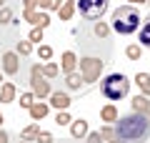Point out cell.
I'll return each instance as SVG.
<instances>
[{
  "mask_svg": "<svg viewBox=\"0 0 150 143\" xmlns=\"http://www.w3.org/2000/svg\"><path fill=\"white\" fill-rule=\"evenodd\" d=\"M78 60H80V58H78V55L73 53V50H65V53H63V58H60V70H65V75H68V73H73V70H75V65H78Z\"/></svg>",
  "mask_w": 150,
  "mask_h": 143,
  "instance_id": "obj_8",
  "label": "cell"
},
{
  "mask_svg": "<svg viewBox=\"0 0 150 143\" xmlns=\"http://www.w3.org/2000/svg\"><path fill=\"white\" fill-rule=\"evenodd\" d=\"M38 133H40V126H38V123H33V126H28L25 131H23V141H35Z\"/></svg>",
  "mask_w": 150,
  "mask_h": 143,
  "instance_id": "obj_19",
  "label": "cell"
},
{
  "mask_svg": "<svg viewBox=\"0 0 150 143\" xmlns=\"http://www.w3.org/2000/svg\"><path fill=\"white\" fill-rule=\"evenodd\" d=\"M100 136H103V141H115L118 133H115V128H112V126H105V128L100 131Z\"/></svg>",
  "mask_w": 150,
  "mask_h": 143,
  "instance_id": "obj_27",
  "label": "cell"
},
{
  "mask_svg": "<svg viewBox=\"0 0 150 143\" xmlns=\"http://www.w3.org/2000/svg\"><path fill=\"white\" fill-rule=\"evenodd\" d=\"M0 83H3V70H0Z\"/></svg>",
  "mask_w": 150,
  "mask_h": 143,
  "instance_id": "obj_40",
  "label": "cell"
},
{
  "mask_svg": "<svg viewBox=\"0 0 150 143\" xmlns=\"http://www.w3.org/2000/svg\"><path fill=\"white\" fill-rule=\"evenodd\" d=\"M38 58H40V60H50V58H53V48H50V45H40V48H38Z\"/></svg>",
  "mask_w": 150,
  "mask_h": 143,
  "instance_id": "obj_26",
  "label": "cell"
},
{
  "mask_svg": "<svg viewBox=\"0 0 150 143\" xmlns=\"http://www.w3.org/2000/svg\"><path fill=\"white\" fill-rule=\"evenodd\" d=\"M28 111H30V118H33V121H43V118L50 113V103H33Z\"/></svg>",
  "mask_w": 150,
  "mask_h": 143,
  "instance_id": "obj_10",
  "label": "cell"
},
{
  "mask_svg": "<svg viewBox=\"0 0 150 143\" xmlns=\"http://www.w3.org/2000/svg\"><path fill=\"white\" fill-rule=\"evenodd\" d=\"M30 85H33V93H35L38 101H40V98H48V95L53 93L48 78L43 75V65L40 63H33V68H30Z\"/></svg>",
  "mask_w": 150,
  "mask_h": 143,
  "instance_id": "obj_4",
  "label": "cell"
},
{
  "mask_svg": "<svg viewBox=\"0 0 150 143\" xmlns=\"http://www.w3.org/2000/svg\"><path fill=\"white\" fill-rule=\"evenodd\" d=\"M85 141L88 143H103V136H100V133H88Z\"/></svg>",
  "mask_w": 150,
  "mask_h": 143,
  "instance_id": "obj_33",
  "label": "cell"
},
{
  "mask_svg": "<svg viewBox=\"0 0 150 143\" xmlns=\"http://www.w3.org/2000/svg\"><path fill=\"white\" fill-rule=\"evenodd\" d=\"M148 8H150V0H148Z\"/></svg>",
  "mask_w": 150,
  "mask_h": 143,
  "instance_id": "obj_43",
  "label": "cell"
},
{
  "mask_svg": "<svg viewBox=\"0 0 150 143\" xmlns=\"http://www.w3.org/2000/svg\"><path fill=\"white\" fill-rule=\"evenodd\" d=\"M58 73H60V65H55V63H48V65H43V75H45L48 80L58 78Z\"/></svg>",
  "mask_w": 150,
  "mask_h": 143,
  "instance_id": "obj_20",
  "label": "cell"
},
{
  "mask_svg": "<svg viewBox=\"0 0 150 143\" xmlns=\"http://www.w3.org/2000/svg\"><path fill=\"white\" fill-rule=\"evenodd\" d=\"M15 53H18V55H30V53H33V43H30V40H20V43L15 45Z\"/></svg>",
  "mask_w": 150,
  "mask_h": 143,
  "instance_id": "obj_22",
  "label": "cell"
},
{
  "mask_svg": "<svg viewBox=\"0 0 150 143\" xmlns=\"http://www.w3.org/2000/svg\"><path fill=\"white\" fill-rule=\"evenodd\" d=\"M48 98H50V106H53V108H58V111H65V108L70 106V95H68V93H60V90L50 93Z\"/></svg>",
  "mask_w": 150,
  "mask_h": 143,
  "instance_id": "obj_9",
  "label": "cell"
},
{
  "mask_svg": "<svg viewBox=\"0 0 150 143\" xmlns=\"http://www.w3.org/2000/svg\"><path fill=\"white\" fill-rule=\"evenodd\" d=\"M50 25V18H48V13H35V25H33V28H43V30H45V28H48Z\"/></svg>",
  "mask_w": 150,
  "mask_h": 143,
  "instance_id": "obj_21",
  "label": "cell"
},
{
  "mask_svg": "<svg viewBox=\"0 0 150 143\" xmlns=\"http://www.w3.org/2000/svg\"><path fill=\"white\" fill-rule=\"evenodd\" d=\"M108 143H120V138H115V141H108Z\"/></svg>",
  "mask_w": 150,
  "mask_h": 143,
  "instance_id": "obj_39",
  "label": "cell"
},
{
  "mask_svg": "<svg viewBox=\"0 0 150 143\" xmlns=\"http://www.w3.org/2000/svg\"><path fill=\"white\" fill-rule=\"evenodd\" d=\"M128 3H135V5H138V3H148V0H128Z\"/></svg>",
  "mask_w": 150,
  "mask_h": 143,
  "instance_id": "obj_37",
  "label": "cell"
},
{
  "mask_svg": "<svg viewBox=\"0 0 150 143\" xmlns=\"http://www.w3.org/2000/svg\"><path fill=\"white\" fill-rule=\"evenodd\" d=\"M78 10L85 20H100L108 10V0H78Z\"/></svg>",
  "mask_w": 150,
  "mask_h": 143,
  "instance_id": "obj_5",
  "label": "cell"
},
{
  "mask_svg": "<svg viewBox=\"0 0 150 143\" xmlns=\"http://www.w3.org/2000/svg\"><path fill=\"white\" fill-rule=\"evenodd\" d=\"M15 20V15H13L10 8H0V25H8V23Z\"/></svg>",
  "mask_w": 150,
  "mask_h": 143,
  "instance_id": "obj_24",
  "label": "cell"
},
{
  "mask_svg": "<svg viewBox=\"0 0 150 143\" xmlns=\"http://www.w3.org/2000/svg\"><path fill=\"white\" fill-rule=\"evenodd\" d=\"M38 8H43V10H58L55 0H38Z\"/></svg>",
  "mask_w": 150,
  "mask_h": 143,
  "instance_id": "obj_31",
  "label": "cell"
},
{
  "mask_svg": "<svg viewBox=\"0 0 150 143\" xmlns=\"http://www.w3.org/2000/svg\"><path fill=\"white\" fill-rule=\"evenodd\" d=\"M28 40H30V43H40V40H43V28H33Z\"/></svg>",
  "mask_w": 150,
  "mask_h": 143,
  "instance_id": "obj_30",
  "label": "cell"
},
{
  "mask_svg": "<svg viewBox=\"0 0 150 143\" xmlns=\"http://www.w3.org/2000/svg\"><path fill=\"white\" fill-rule=\"evenodd\" d=\"M138 40H140V45L150 48V18H145V20H143V25H140V33H138Z\"/></svg>",
  "mask_w": 150,
  "mask_h": 143,
  "instance_id": "obj_15",
  "label": "cell"
},
{
  "mask_svg": "<svg viewBox=\"0 0 150 143\" xmlns=\"http://www.w3.org/2000/svg\"><path fill=\"white\" fill-rule=\"evenodd\" d=\"M35 13H38V10H23V18H25L28 23H33V25H35Z\"/></svg>",
  "mask_w": 150,
  "mask_h": 143,
  "instance_id": "obj_34",
  "label": "cell"
},
{
  "mask_svg": "<svg viewBox=\"0 0 150 143\" xmlns=\"http://www.w3.org/2000/svg\"><path fill=\"white\" fill-rule=\"evenodd\" d=\"M140 13L135 5H120L112 10V20H110V28H115L118 35H130V33L138 30L140 25Z\"/></svg>",
  "mask_w": 150,
  "mask_h": 143,
  "instance_id": "obj_2",
  "label": "cell"
},
{
  "mask_svg": "<svg viewBox=\"0 0 150 143\" xmlns=\"http://www.w3.org/2000/svg\"><path fill=\"white\" fill-rule=\"evenodd\" d=\"M100 93L105 95L108 101H123L125 95L130 93V80H128V75L125 73H110V75H105L103 78V83H100Z\"/></svg>",
  "mask_w": 150,
  "mask_h": 143,
  "instance_id": "obj_3",
  "label": "cell"
},
{
  "mask_svg": "<svg viewBox=\"0 0 150 143\" xmlns=\"http://www.w3.org/2000/svg\"><path fill=\"white\" fill-rule=\"evenodd\" d=\"M18 70H20L18 53H15V50H5V53H3V73H5V75H15Z\"/></svg>",
  "mask_w": 150,
  "mask_h": 143,
  "instance_id": "obj_7",
  "label": "cell"
},
{
  "mask_svg": "<svg viewBox=\"0 0 150 143\" xmlns=\"http://www.w3.org/2000/svg\"><path fill=\"white\" fill-rule=\"evenodd\" d=\"M73 13H75V0H68V3H63V5L58 8L60 20H70V18H73Z\"/></svg>",
  "mask_w": 150,
  "mask_h": 143,
  "instance_id": "obj_18",
  "label": "cell"
},
{
  "mask_svg": "<svg viewBox=\"0 0 150 143\" xmlns=\"http://www.w3.org/2000/svg\"><path fill=\"white\" fill-rule=\"evenodd\" d=\"M148 121H150V113H148Z\"/></svg>",
  "mask_w": 150,
  "mask_h": 143,
  "instance_id": "obj_44",
  "label": "cell"
},
{
  "mask_svg": "<svg viewBox=\"0 0 150 143\" xmlns=\"http://www.w3.org/2000/svg\"><path fill=\"white\" fill-rule=\"evenodd\" d=\"M100 118L105 123H115L118 121V108H115V103H108V106L100 111Z\"/></svg>",
  "mask_w": 150,
  "mask_h": 143,
  "instance_id": "obj_16",
  "label": "cell"
},
{
  "mask_svg": "<svg viewBox=\"0 0 150 143\" xmlns=\"http://www.w3.org/2000/svg\"><path fill=\"white\" fill-rule=\"evenodd\" d=\"M65 85H68L70 90H80L83 85H85V80H83V75H80V73H75V70H73V73L65 75Z\"/></svg>",
  "mask_w": 150,
  "mask_h": 143,
  "instance_id": "obj_13",
  "label": "cell"
},
{
  "mask_svg": "<svg viewBox=\"0 0 150 143\" xmlns=\"http://www.w3.org/2000/svg\"><path fill=\"white\" fill-rule=\"evenodd\" d=\"M35 143H53V136L45 133V131H40V133H38V138H35Z\"/></svg>",
  "mask_w": 150,
  "mask_h": 143,
  "instance_id": "obj_32",
  "label": "cell"
},
{
  "mask_svg": "<svg viewBox=\"0 0 150 143\" xmlns=\"http://www.w3.org/2000/svg\"><path fill=\"white\" fill-rule=\"evenodd\" d=\"M23 5H25V10H35V8H38V0H23Z\"/></svg>",
  "mask_w": 150,
  "mask_h": 143,
  "instance_id": "obj_35",
  "label": "cell"
},
{
  "mask_svg": "<svg viewBox=\"0 0 150 143\" xmlns=\"http://www.w3.org/2000/svg\"><path fill=\"white\" fill-rule=\"evenodd\" d=\"M95 35H98V38H108V35H110V25H108V23L95 20Z\"/></svg>",
  "mask_w": 150,
  "mask_h": 143,
  "instance_id": "obj_23",
  "label": "cell"
},
{
  "mask_svg": "<svg viewBox=\"0 0 150 143\" xmlns=\"http://www.w3.org/2000/svg\"><path fill=\"white\" fill-rule=\"evenodd\" d=\"M0 143H10V136L5 131H0Z\"/></svg>",
  "mask_w": 150,
  "mask_h": 143,
  "instance_id": "obj_36",
  "label": "cell"
},
{
  "mask_svg": "<svg viewBox=\"0 0 150 143\" xmlns=\"http://www.w3.org/2000/svg\"><path fill=\"white\" fill-rule=\"evenodd\" d=\"M55 5H58V8H60V5H63V0H55Z\"/></svg>",
  "mask_w": 150,
  "mask_h": 143,
  "instance_id": "obj_38",
  "label": "cell"
},
{
  "mask_svg": "<svg viewBox=\"0 0 150 143\" xmlns=\"http://www.w3.org/2000/svg\"><path fill=\"white\" fill-rule=\"evenodd\" d=\"M130 106H133L135 113H150V98L148 95H135Z\"/></svg>",
  "mask_w": 150,
  "mask_h": 143,
  "instance_id": "obj_12",
  "label": "cell"
},
{
  "mask_svg": "<svg viewBox=\"0 0 150 143\" xmlns=\"http://www.w3.org/2000/svg\"><path fill=\"white\" fill-rule=\"evenodd\" d=\"M140 53H143V50H140V45H128V50H125V55H128L130 60H138Z\"/></svg>",
  "mask_w": 150,
  "mask_h": 143,
  "instance_id": "obj_28",
  "label": "cell"
},
{
  "mask_svg": "<svg viewBox=\"0 0 150 143\" xmlns=\"http://www.w3.org/2000/svg\"><path fill=\"white\" fill-rule=\"evenodd\" d=\"M3 3H5V0H0V8H3Z\"/></svg>",
  "mask_w": 150,
  "mask_h": 143,
  "instance_id": "obj_42",
  "label": "cell"
},
{
  "mask_svg": "<svg viewBox=\"0 0 150 143\" xmlns=\"http://www.w3.org/2000/svg\"><path fill=\"white\" fill-rule=\"evenodd\" d=\"M78 68H80V75H83L85 83H95V80L100 78V73H103V60L88 55V58H80V60H78Z\"/></svg>",
  "mask_w": 150,
  "mask_h": 143,
  "instance_id": "obj_6",
  "label": "cell"
},
{
  "mask_svg": "<svg viewBox=\"0 0 150 143\" xmlns=\"http://www.w3.org/2000/svg\"><path fill=\"white\" fill-rule=\"evenodd\" d=\"M88 133H90V131H88V121L78 118V121L70 123V136H73V138H85Z\"/></svg>",
  "mask_w": 150,
  "mask_h": 143,
  "instance_id": "obj_11",
  "label": "cell"
},
{
  "mask_svg": "<svg viewBox=\"0 0 150 143\" xmlns=\"http://www.w3.org/2000/svg\"><path fill=\"white\" fill-rule=\"evenodd\" d=\"M13 101H15V83H3L0 103H13Z\"/></svg>",
  "mask_w": 150,
  "mask_h": 143,
  "instance_id": "obj_14",
  "label": "cell"
},
{
  "mask_svg": "<svg viewBox=\"0 0 150 143\" xmlns=\"http://www.w3.org/2000/svg\"><path fill=\"white\" fill-rule=\"evenodd\" d=\"M135 83H138V88L143 90V95L150 98V73H138L135 75Z\"/></svg>",
  "mask_w": 150,
  "mask_h": 143,
  "instance_id": "obj_17",
  "label": "cell"
},
{
  "mask_svg": "<svg viewBox=\"0 0 150 143\" xmlns=\"http://www.w3.org/2000/svg\"><path fill=\"white\" fill-rule=\"evenodd\" d=\"M33 103H35V93H33V90H30V93H23V95H20V108H25V111H28Z\"/></svg>",
  "mask_w": 150,
  "mask_h": 143,
  "instance_id": "obj_25",
  "label": "cell"
},
{
  "mask_svg": "<svg viewBox=\"0 0 150 143\" xmlns=\"http://www.w3.org/2000/svg\"><path fill=\"white\" fill-rule=\"evenodd\" d=\"M115 133L123 143H143L150 133V121L148 113H128V116L118 118V126H115Z\"/></svg>",
  "mask_w": 150,
  "mask_h": 143,
  "instance_id": "obj_1",
  "label": "cell"
},
{
  "mask_svg": "<svg viewBox=\"0 0 150 143\" xmlns=\"http://www.w3.org/2000/svg\"><path fill=\"white\" fill-rule=\"evenodd\" d=\"M0 126H3V113H0Z\"/></svg>",
  "mask_w": 150,
  "mask_h": 143,
  "instance_id": "obj_41",
  "label": "cell"
},
{
  "mask_svg": "<svg viewBox=\"0 0 150 143\" xmlns=\"http://www.w3.org/2000/svg\"><path fill=\"white\" fill-rule=\"evenodd\" d=\"M55 123H58V126H70V123H73V118H70V113L60 111V113H58V118H55Z\"/></svg>",
  "mask_w": 150,
  "mask_h": 143,
  "instance_id": "obj_29",
  "label": "cell"
},
{
  "mask_svg": "<svg viewBox=\"0 0 150 143\" xmlns=\"http://www.w3.org/2000/svg\"><path fill=\"white\" fill-rule=\"evenodd\" d=\"M23 143H28V141H23Z\"/></svg>",
  "mask_w": 150,
  "mask_h": 143,
  "instance_id": "obj_45",
  "label": "cell"
}]
</instances>
